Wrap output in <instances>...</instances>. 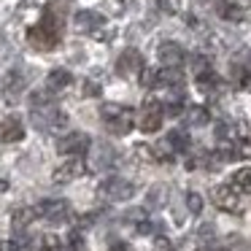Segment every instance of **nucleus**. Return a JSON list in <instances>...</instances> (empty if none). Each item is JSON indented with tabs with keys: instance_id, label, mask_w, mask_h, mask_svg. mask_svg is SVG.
<instances>
[{
	"instance_id": "obj_26",
	"label": "nucleus",
	"mask_w": 251,
	"mask_h": 251,
	"mask_svg": "<svg viewBox=\"0 0 251 251\" xmlns=\"http://www.w3.org/2000/svg\"><path fill=\"white\" fill-rule=\"evenodd\" d=\"M202 205H205V202H202V195H197V192H189V195H186V208H189L192 213H200Z\"/></svg>"
},
{
	"instance_id": "obj_21",
	"label": "nucleus",
	"mask_w": 251,
	"mask_h": 251,
	"mask_svg": "<svg viewBox=\"0 0 251 251\" xmlns=\"http://www.w3.org/2000/svg\"><path fill=\"white\" fill-rule=\"evenodd\" d=\"M65 243H68V249L71 251H81L84 249V232L81 229H71V232H68V238H65Z\"/></svg>"
},
{
	"instance_id": "obj_32",
	"label": "nucleus",
	"mask_w": 251,
	"mask_h": 251,
	"mask_svg": "<svg viewBox=\"0 0 251 251\" xmlns=\"http://www.w3.org/2000/svg\"><path fill=\"white\" fill-rule=\"evenodd\" d=\"M127 219H132V222H138V224H141V222H146V211L135 208V211H130V213H127Z\"/></svg>"
},
{
	"instance_id": "obj_12",
	"label": "nucleus",
	"mask_w": 251,
	"mask_h": 251,
	"mask_svg": "<svg viewBox=\"0 0 251 251\" xmlns=\"http://www.w3.org/2000/svg\"><path fill=\"white\" fill-rule=\"evenodd\" d=\"M25 138V125L17 116H8V119L0 122V141L3 143H19Z\"/></svg>"
},
{
	"instance_id": "obj_8",
	"label": "nucleus",
	"mask_w": 251,
	"mask_h": 251,
	"mask_svg": "<svg viewBox=\"0 0 251 251\" xmlns=\"http://www.w3.org/2000/svg\"><path fill=\"white\" fill-rule=\"evenodd\" d=\"M84 173H87V165H84V159H81V157H71L68 162H62V165H57V168H54L51 181H54V184H71V181L81 178Z\"/></svg>"
},
{
	"instance_id": "obj_34",
	"label": "nucleus",
	"mask_w": 251,
	"mask_h": 251,
	"mask_svg": "<svg viewBox=\"0 0 251 251\" xmlns=\"http://www.w3.org/2000/svg\"><path fill=\"white\" fill-rule=\"evenodd\" d=\"M240 87H243V89H251V76H243V81H240Z\"/></svg>"
},
{
	"instance_id": "obj_9",
	"label": "nucleus",
	"mask_w": 251,
	"mask_h": 251,
	"mask_svg": "<svg viewBox=\"0 0 251 251\" xmlns=\"http://www.w3.org/2000/svg\"><path fill=\"white\" fill-rule=\"evenodd\" d=\"M143 54L138 49H125L119 54V60H116V71L122 73V76H132V73H141L143 71Z\"/></svg>"
},
{
	"instance_id": "obj_2",
	"label": "nucleus",
	"mask_w": 251,
	"mask_h": 251,
	"mask_svg": "<svg viewBox=\"0 0 251 251\" xmlns=\"http://www.w3.org/2000/svg\"><path fill=\"white\" fill-rule=\"evenodd\" d=\"M100 116H103L105 127H108L114 135H127V132L132 130V125H135V114H132V108H127V105L105 103L103 108H100Z\"/></svg>"
},
{
	"instance_id": "obj_7",
	"label": "nucleus",
	"mask_w": 251,
	"mask_h": 251,
	"mask_svg": "<svg viewBox=\"0 0 251 251\" xmlns=\"http://www.w3.org/2000/svg\"><path fill=\"white\" fill-rule=\"evenodd\" d=\"M35 213H38L41 219H46V222H51V224H62L71 216V205H68L65 200H41L38 205H35Z\"/></svg>"
},
{
	"instance_id": "obj_18",
	"label": "nucleus",
	"mask_w": 251,
	"mask_h": 251,
	"mask_svg": "<svg viewBox=\"0 0 251 251\" xmlns=\"http://www.w3.org/2000/svg\"><path fill=\"white\" fill-rule=\"evenodd\" d=\"M235 192H251V168H238L232 173V181H229Z\"/></svg>"
},
{
	"instance_id": "obj_1",
	"label": "nucleus",
	"mask_w": 251,
	"mask_h": 251,
	"mask_svg": "<svg viewBox=\"0 0 251 251\" xmlns=\"http://www.w3.org/2000/svg\"><path fill=\"white\" fill-rule=\"evenodd\" d=\"M27 44L33 46V49H38V51L54 49V46L60 44V19H57L51 11H46L44 19L27 30Z\"/></svg>"
},
{
	"instance_id": "obj_25",
	"label": "nucleus",
	"mask_w": 251,
	"mask_h": 251,
	"mask_svg": "<svg viewBox=\"0 0 251 251\" xmlns=\"http://www.w3.org/2000/svg\"><path fill=\"white\" fill-rule=\"evenodd\" d=\"M6 89H8V98H17L19 89H22V76H19V73H11L8 81H6Z\"/></svg>"
},
{
	"instance_id": "obj_10",
	"label": "nucleus",
	"mask_w": 251,
	"mask_h": 251,
	"mask_svg": "<svg viewBox=\"0 0 251 251\" xmlns=\"http://www.w3.org/2000/svg\"><path fill=\"white\" fill-rule=\"evenodd\" d=\"M157 57H159V62H162L165 68H178L181 62H184L186 51L181 49V44H176V41H165V44L159 46Z\"/></svg>"
},
{
	"instance_id": "obj_33",
	"label": "nucleus",
	"mask_w": 251,
	"mask_h": 251,
	"mask_svg": "<svg viewBox=\"0 0 251 251\" xmlns=\"http://www.w3.org/2000/svg\"><path fill=\"white\" fill-rule=\"evenodd\" d=\"M111 251H132L130 243H125V240H116L114 246H111Z\"/></svg>"
},
{
	"instance_id": "obj_30",
	"label": "nucleus",
	"mask_w": 251,
	"mask_h": 251,
	"mask_svg": "<svg viewBox=\"0 0 251 251\" xmlns=\"http://www.w3.org/2000/svg\"><path fill=\"white\" fill-rule=\"evenodd\" d=\"M84 95H87V98H98V95H100V87H98V81H92V78H87V81H84Z\"/></svg>"
},
{
	"instance_id": "obj_16",
	"label": "nucleus",
	"mask_w": 251,
	"mask_h": 251,
	"mask_svg": "<svg viewBox=\"0 0 251 251\" xmlns=\"http://www.w3.org/2000/svg\"><path fill=\"white\" fill-rule=\"evenodd\" d=\"M162 127V111H143L141 116V132H157Z\"/></svg>"
},
{
	"instance_id": "obj_24",
	"label": "nucleus",
	"mask_w": 251,
	"mask_h": 251,
	"mask_svg": "<svg viewBox=\"0 0 251 251\" xmlns=\"http://www.w3.org/2000/svg\"><path fill=\"white\" fill-rule=\"evenodd\" d=\"M41 251H62V240L57 235H44L41 240Z\"/></svg>"
},
{
	"instance_id": "obj_14",
	"label": "nucleus",
	"mask_w": 251,
	"mask_h": 251,
	"mask_svg": "<svg viewBox=\"0 0 251 251\" xmlns=\"http://www.w3.org/2000/svg\"><path fill=\"white\" fill-rule=\"evenodd\" d=\"M35 208H27V205H22V208H17V211L11 213V227L17 229V232H22V229H27L30 224L35 222Z\"/></svg>"
},
{
	"instance_id": "obj_28",
	"label": "nucleus",
	"mask_w": 251,
	"mask_h": 251,
	"mask_svg": "<svg viewBox=\"0 0 251 251\" xmlns=\"http://www.w3.org/2000/svg\"><path fill=\"white\" fill-rule=\"evenodd\" d=\"M0 251H25V243H22V240H17V238H8V240L0 243Z\"/></svg>"
},
{
	"instance_id": "obj_29",
	"label": "nucleus",
	"mask_w": 251,
	"mask_h": 251,
	"mask_svg": "<svg viewBox=\"0 0 251 251\" xmlns=\"http://www.w3.org/2000/svg\"><path fill=\"white\" fill-rule=\"evenodd\" d=\"M176 251H200V246H197V240L184 238V240H178V243H176Z\"/></svg>"
},
{
	"instance_id": "obj_19",
	"label": "nucleus",
	"mask_w": 251,
	"mask_h": 251,
	"mask_svg": "<svg viewBox=\"0 0 251 251\" xmlns=\"http://www.w3.org/2000/svg\"><path fill=\"white\" fill-rule=\"evenodd\" d=\"M189 135H186L184 130H170L168 132V146H170V151H186L189 149Z\"/></svg>"
},
{
	"instance_id": "obj_6",
	"label": "nucleus",
	"mask_w": 251,
	"mask_h": 251,
	"mask_svg": "<svg viewBox=\"0 0 251 251\" xmlns=\"http://www.w3.org/2000/svg\"><path fill=\"white\" fill-rule=\"evenodd\" d=\"M89 146H92V141H89L87 132H68L65 138L57 141V151L65 154V157H84Z\"/></svg>"
},
{
	"instance_id": "obj_22",
	"label": "nucleus",
	"mask_w": 251,
	"mask_h": 251,
	"mask_svg": "<svg viewBox=\"0 0 251 251\" xmlns=\"http://www.w3.org/2000/svg\"><path fill=\"white\" fill-rule=\"evenodd\" d=\"M165 200H168V186L165 184L151 186V192H149V202H151V205H162Z\"/></svg>"
},
{
	"instance_id": "obj_3",
	"label": "nucleus",
	"mask_w": 251,
	"mask_h": 251,
	"mask_svg": "<svg viewBox=\"0 0 251 251\" xmlns=\"http://www.w3.org/2000/svg\"><path fill=\"white\" fill-rule=\"evenodd\" d=\"M33 125L38 130H62L68 125V116L57 105H35L33 108Z\"/></svg>"
},
{
	"instance_id": "obj_4",
	"label": "nucleus",
	"mask_w": 251,
	"mask_h": 251,
	"mask_svg": "<svg viewBox=\"0 0 251 251\" xmlns=\"http://www.w3.org/2000/svg\"><path fill=\"white\" fill-rule=\"evenodd\" d=\"M211 202L219 208V211H229V213H240L243 211V202H240V195L232 189L229 184H219L211 189Z\"/></svg>"
},
{
	"instance_id": "obj_13",
	"label": "nucleus",
	"mask_w": 251,
	"mask_h": 251,
	"mask_svg": "<svg viewBox=\"0 0 251 251\" xmlns=\"http://www.w3.org/2000/svg\"><path fill=\"white\" fill-rule=\"evenodd\" d=\"M71 84H73L71 71L57 68V71H51L49 76H46V92H62V89H68Z\"/></svg>"
},
{
	"instance_id": "obj_31",
	"label": "nucleus",
	"mask_w": 251,
	"mask_h": 251,
	"mask_svg": "<svg viewBox=\"0 0 251 251\" xmlns=\"http://www.w3.org/2000/svg\"><path fill=\"white\" fill-rule=\"evenodd\" d=\"M135 154H138L141 159H154V149L143 146V143H141V146H135Z\"/></svg>"
},
{
	"instance_id": "obj_23",
	"label": "nucleus",
	"mask_w": 251,
	"mask_h": 251,
	"mask_svg": "<svg viewBox=\"0 0 251 251\" xmlns=\"http://www.w3.org/2000/svg\"><path fill=\"white\" fill-rule=\"evenodd\" d=\"M141 87H143V89L157 87V71H154V68L143 65V71H141Z\"/></svg>"
},
{
	"instance_id": "obj_17",
	"label": "nucleus",
	"mask_w": 251,
	"mask_h": 251,
	"mask_svg": "<svg viewBox=\"0 0 251 251\" xmlns=\"http://www.w3.org/2000/svg\"><path fill=\"white\" fill-rule=\"evenodd\" d=\"M168 84V87H184L186 76L181 73V68H165L162 73H157V84Z\"/></svg>"
},
{
	"instance_id": "obj_27",
	"label": "nucleus",
	"mask_w": 251,
	"mask_h": 251,
	"mask_svg": "<svg viewBox=\"0 0 251 251\" xmlns=\"http://www.w3.org/2000/svg\"><path fill=\"white\" fill-rule=\"evenodd\" d=\"M219 11H222V17H224V19H232V22H238V19L243 17V11H240L238 6H222Z\"/></svg>"
},
{
	"instance_id": "obj_11",
	"label": "nucleus",
	"mask_w": 251,
	"mask_h": 251,
	"mask_svg": "<svg viewBox=\"0 0 251 251\" xmlns=\"http://www.w3.org/2000/svg\"><path fill=\"white\" fill-rule=\"evenodd\" d=\"M105 19L100 17L98 11H78L76 17H73V27H76V33H95L98 27H103Z\"/></svg>"
},
{
	"instance_id": "obj_15",
	"label": "nucleus",
	"mask_w": 251,
	"mask_h": 251,
	"mask_svg": "<svg viewBox=\"0 0 251 251\" xmlns=\"http://www.w3.org/2000/svg\"><path fill=\"white\" fill-rule=\"evenodd\" d=\"M186 119V125L189 127H200V125H208V119H211V114H208L205 105H186V111H181Z\"/></svg>"
},
{
	"instance_id": "obj_5",
	"label": "nucleus",
	"mask_w": 251,
	"mask_h": 251,
	"mask_svg": "<svg viewBox=\"0 0 251 251\" xmlns=\"http://www.w3.org/2000/svg\"><path fill=\"white\" fill-rule=\"evenodd\" d=\"M100 195H103L105 200L122 202V200H130V197L135 195V186H132L130 181L119 178V176H111V178H105L103 184H100Z\"/></svg>"
},
{
	"instance_id": "obj_20",
	"label": "nucleus",
	"mask_w": 251,
	"mask_h": 251,
	"mask_svg": "<svg viewBox=\"0 0 251 251\" xmlns=\"http://www.w3.org/2000/svg\"><path fill=\"white\" fill-rule=\"evenodd\" d=\"M240 149L235 146V141H219V159H238Z\"/></svg>"
}]
</instances>
